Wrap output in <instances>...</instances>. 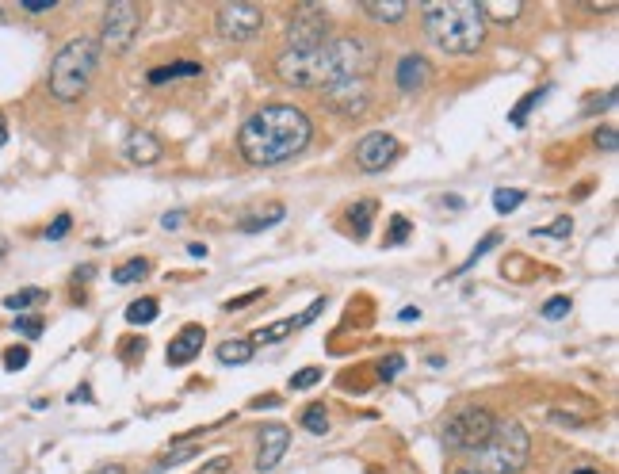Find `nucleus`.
<instances>
[{
    "mask_svg": "<svg viewBox=\"0 0 619 474\" xmlns=\"http://www.w3.org/2000/svg\"><path fill=\"white\" fill-rule=\"evenodd\" d=\"M398 157H402V142L386 130H371L356 142V165L363 173H386Z\"/></svg>",
    "mask_w": 619,
    "mask_h": 474,
    "instance_id": "obj_10",
    "label": "nucleus"
},
{
    "mask_svg": "<svg viewBox=\"0 0 619 474\" xmlns=\"http://www.w3.org/2000/svg\"><path fill=\"white\" fill-rule=\"evenodd\" d=\"M497 241H501V234H486V237H482V241L474 245V253H470V257L463 260V264H459V272H455V276H463V272H470V268H474V264H478V260L486 257V253H490L493 245H497Z\"/></svg>",
    "mask_w": 619,
    "mask_h": 474,
    "instance_id": "obj_29",
    "label": "nucleus"
},
{
    "mask_svg": "<svg viewBox=\"0 0 619 474\" xmlns=\"http://www.w3.org/2000/svg\"><path fill=\"white\" fill-rule=\"evenodd\" d=\"M432 81V69L421 54H406L402 62H398V88L402 92H421V88Z\"/></svg>",
    "mask_w": 619,
    "mask_h": 474,
    "instance_id": "obj_15",
    "label": "nucleus"
},
{
    "mask_svg": "<svg viewBox=\"0 0 619 474\" xmlns=\"http://www.w3.org/2000/svg\"><path fill=\"white\" fill-rule=\"evenodd\" d=\"M39 302H46L43 287H23V291H16V295H8L4 306H8V310H16V314H23L27 306H39Z\"/></svg>",
    "mask_w": 619,
    "mask_h": 474,
    "instance_id": "obj_25",
    "label": "nucleus"
},
{
    "mask_svg": "<svg viewBox=\"0 0 619 474\" xmlns=\"http://www.w3.org/2000/svg\"><path fill=\"white\" fill-rule=\"evenodd\" d=\"M612 104H616V92H608L604 100H593V104H589V111H604V108H612Z\"/></svg>",
    "mask_w": 619,
    "mask_h": 474,
    "instance_id": "obj_47",
    "label": "nucleus"
},
{
    "mask_svg": "<svg viewBox=\"0 0 619 474\" xmlns=\"http://www.w3.org/2000/svg\"><path fill=\"white\" fill-rule=\"evenodd\" d=\"M425 35L444 54H470L486 39V16L478 0H436L421 8Z\"/></svg>",
    "mask_w": 619,
    "mask_h": 474,
    "instance_id": "obj_2",
    "label": "nucleus"
},
{
    "mask_svg": "<svg viewBox=\"0 0 619 474\" xmlns=\"http://www.w3.org/2000/svg\"><path fill=\"white\" fill-rule=\"evenodd\" d=\"M574 230V218L570 215H562L558 222H551V226H535L532 230V237H566Z\"/></svg>",
    "mask_w": 619,
    "mask_h": 474,
    "instance_id": "obj_32",
    "label": "nucleus"
},
{
    "mask_svg": "<svg viewBox=\"0 0 619 474\" xmlns=\"http://www.w3.org/2000/svg\"><path fill=\"white\" fill-rule=\"evenodd\" d=\"M16 333H20V337H39V333H43V318L20 314V318H16Z\"/></svg>",
    "mask_w": 619,
    "mask_h": 474,
    "instance_id": "obj_36",
    "label": "nucleus"
},
{
    "mask_svg": "<svg viewBox=\"0 0 619 474\" xmlns=\"http://www.w3.org/2000/svg\"><path fill=\"white\" fill-rule=\"evenodd\" d=\"M455 474H478V471H455Z\"/></svg>",
    "mask_w": 619,
    "mask_h": 474,
    "instance_id": "obj_54",
    "label": "nucleus"
},
{
    "mask_svg": "<svg viewBox=\"0 0 619 474\" xmlns=\"http://www.w3.org/2000/svg\"><path fill=\"white\" fill-rule=\"evenodd\" d=\"M532 440L520 421H497L493 436L478 448V474H516L528 467Z\"/></svg>",
    "mask_w": 619,
    "mask_h": 474,
    "instance_id": "obj_4",
    "label": "nucleus"
},
{
    "mask_svg": "<svg viewBox=\"0 0 619 474\" xmlns=\"http://www.w3.org/2000/svg\"><path fill=\"white\" fill-rule=\"evenodd\" d=\"M444 207H451V211H459V207H463V199H459V195H444Z\"/></svg>",
    "mask_w": 619,
    "mask_h": 474,
    "instance_id": "obj_50",
    "label": "nucleus"
},
{
    "mask_svg": "<svg viewBox=\"0 0 619 474\" xmlns=\"http://www.w3.org/2000/svg\"><path fill=\"white\" fill-rule=\"evenodd\" d=\"M88 474H127V467H123V463H104V467H96V471H88Z\"/></svg>",
    "mask_w": 619,
    "mask_h": 474,
    "instance_id": "obj_46",
    "label": "nucleus"
},
{
    "mask_svg": "<svg viewBox=\"0 0 619 474\" xmlns=\"http://www.w3.org/2000/svg\"><path fill=\"white\" fill-rule=\"evenodd\" d=\"M146 276H150V260L146 257H130L127 264L115 268V283H123V287H127V283L146 280Z\"/></svg>",
    "mask_w": 619,
    "mask_h": 474,
    "instance_id": "obj_22",
    "label": "nucleus"
},
{
    "mask_svg": "<svg viewBox=\"0 0 619 474\" xmlns=\"http://www.w3.org/2000/svg\"><path fill=\"white\" fill-rule=\"evenodd\" d=\"M138 27H142L138 4H134V0H111L104 12V27H100V43H104L107 50H115V54H123V50H130V43H134Z\"/></svg>",
    "mask_w": 619,
    "mask_h": 474,
    "instance_id": "obj_7",
    "label": "nucleus"
},
{
    "mask_svg": "<svg viewBox=\"0 0 619 474\" xmlns=\"http://www.w3.org/2000/svg\"><path fill=\"white\" fill-rule=\"evenodd\" d=\"M123 153H127L130 165H157L161 161V153H165V146H161V138L153 134V130H130L127 142H123Z\"/></svg>",
    "mask_w": 619,
    "mask_h": 474,
    "instance_id": "obj_13",
    "label": "nucleus"
},
{
    "mask_svg": "<svg viewBox=\"0 0 619 474\" xmlns=\"http://www.w3.org/2000/svg\"><path fill=\"white\" fill-rule=\"evenodd\" d=\"M157 314H161V302L157 299H138L127 306L130 325H150V322H157Z\"/></svg>",
    "mask_w": 619,
    "mask_h": 474,
    "instance_id": "obj_23",
    "label": "nucleus"
},
{
    "mask_svg": "<svg viewBox=\"0 0 619 474\" xmlns=\"http://www.w3.org/2000/svg\"><path fill=\"white\" fill-rule=\"evenodd\" d=\"M321 310H325V299H314V302H310V310H306V314H302V318H299V329H306V325H310V322H314V318H318Z\"/></svg>",
    "mask_w": 619,
    "mask_h": 474,
    "instance_id": "obj_42",
    "label": "nucleus"
},
{
    "mask_svg": "<svg viewBox=\"0 0 619 474\" xmlns=\"http://www.w3.org/2000/svg\"><path fill=\"white\" fill-rule=\"evenodd\" d=\"M253 352H257V345L249 341V337H234V341H222L218 345V364L222 367H241L253 360Z\"/></svg>",
    "mask_w": 619,
    "mask_h": 474,
    "instance_id": "obj_16",
    "label": "nucleus"
},
{
    "mask_svg": "<svg viewBox=\"0 0 619 474\" xmlns=\"http://www.w3.org/2000/svg\"><path fill=\"white\" fill-rule=\"evenodd\" d=\"M199 455V448H192V444H176L172 452H165L157 463H153V471H169V467H180V463H188V459H195Z\"/></svg>",
    "mask_w": 619,
    "mask_h": 474,
    "instance_id": "obj_27",
    "label": "nucleus"
},
{
    "mask_svg": "<svg viewBox=\"0 0 619 474\" xmlns=\"http://www.w3.org/2000/svg\"><path fill=\"white\" fill-rule=\"evenodd\" d=\"M226 471H230V455H214V459H207L195 474H226Z\"/></svg>",
    "mask_w": 619,
    "mask_h": 474,
    "instance_id": "obj_40",
    "label": "nucleus"
},
{
    "mask_svg": "<svg viewBox=\"0 0 619 474\" xmlns=\"http://www.w3.org/2000/svg\"><path fill=\"white\" fill-rule=\"evenodd\" d=\"M8 257V237H0V260Z\"/></svg>",
    "mask_w": 619,
    "mask_h": 474,
    "instance_id": "obj_52",
    "label": "nucleus"
},
{
    "mask_svg": "<svg viewBox=\"0 0 619 474\" xmlns=\"http://www.w3.org/2000/svg\"><path fill=\"white\" fill-rule=\"evenodd\" d=\"M493 429H497V417L486 406H463L448 417L444 440H448V448H459V452H478L493 436Z\"/></svg>",
    "mask_w": 619,
    "mask_h": 474,
    "instance_id": "obj_6",
    "label": "nucleus"
},
{
    "mask_svg": "<svg viewBox=\"0 0 619 474\" xmlns=\"http://www.w3.org/2000/svg\"><path fill=\"white\" fill-rule=\"evenodd\" d=\"M482 16H497V20H516L520 4H482Z\"/></svg>",
    "mask_w": 619,
    "mask_h": 474,
    "instance_id": "obj_37",
    "label": "nucleus"
},
{
    "mask_svg": "<svg viewBox=\"0 0 619 474\" xmlns=\"http://www.w3.org/2000/svg\"><path fill=\"white\" fill-rule=\"evenodd\" d=\"M214 27H218V35H222L226 43H249V39H257L260 31H264V12H260L257 4L230 0V4L218 8Z\"/></svg>",
    "mask_w": 619,
    "mask_h": 474,
    "instance_id": "obj_8",
    "label": "nucleus"
},
{
    "mask_svg": "<svg viewBox=\"0 0 619 474\" xmlns=\"http://www.w3.org/2000/svg\"><path fill=\"white\" fill-rule=\"evenodd\" d=\"M199 73H203V65L199 62H172V65L153 69L150 85H165V81H176V77H199Z\"/></svg>",
    "mask_w": 619,
    "mask_h": 474,
    "instance_id": "obj_19",
    "label": "nucleus"
},
{
    "mask_svg": "<svg viewBox=\"0 0 619 474\" xmlns=\"http://www.w3.org/2000/svg\"><path fill=\"white\" fill-rule=\"evenodd\" d=\"M314 138L310 115L295 104H264L245 119V127L237 134V150L249 165L272 169L291 157H299Z\"/></svg>",
    "mask_w": 619,
    "mask_h": 474,
    "instance_id": "obj_1",
    "label": "nucleus"
},
{
    "mask_svg": "<svg viewBox=\"0 0 619 474\" xmlns=\"http://www.w3.org/2000/svg\"><path fill=\"white\" fill-rule=\"evenodd\" d=\"M363 12L379 23H398L406 20L409 4L406 0H363Z\"/></svg>",
    "mask_w": 619,
    "mask_h": 474,
    "instance_id": "obj_17",
    "label": "nucleus"
},
{
    "mask_svg": "<svg viewBox=\"0 0 619 474\" xmlns=\"http://www.w3.org/2000/svg\"><path fill=\"white\" fill-rule=\"evenodd\" d=\"M302 429L314 432V436H325V432H329V413H325L321 402H314V406L302 410Z\"/></svg>",
    "mask_w": 619,
    "mask_h": 474,
    "instance_id": "obj_26",
    "label": "nucleus"
},
{
    "mask_svg": "<svg viewBox=\"0 0 619 474\" xmlns=\"http://www.w3.org/2000/svg\"><path fill=\"white\" fill-rule=\"evenodd\" d=\"M417 318H421V310H417V306H406V310L398 314V322H417Z\"/></svg>",
    "mask_w": 619,
    "mask_h": 474,
    "instance_id": "obj_49",
    "label": "nucleus"
},
{
    "mask_svg": "<svg viewBox=\"0 0 619 474\" xmlns=\"http://www.w3.org/2000/svg\"><path fill=\"white\" fill-rule=\"evenodd\" d=\"M96 69H100V43L96 39H69V43L54 54V62H50V77H46V85H50V96L54 100H62V104H73V100H81L92 85V77H96Z\"/></svg>",
    "mask_w": 619,
    "mask_h": 474,
    "instance_id": "obj_3",
    "label": "nucleus"
},
{
    "mask_svg": "<svg viewBox=\"0 0 619 474\" xmlns=\"http://www.w3.org/2000/svg\"><path fill=\"white\" fill-rule=\"evenodd\" d=\"M69 402H96V398H92V387H88V383H85V387H77Z\"/></svg>",
    "mask_w": 619,
    "mask_h": 474,
    "instance_id": "obj_45",
    "label": "nucleus"
},
{
    "mask_svg": "<svg viewBox=\"0 0 619 474\" xmlns=\"http://www.w3.org/2000/svg\"><path fill=\"white\" fill-rule=\"evenodd\" d=\"M58 0H20V8L23 12H50Z\"/></svg>",
    "mask_w": 619,
    "mask_h": 474,
    "instance_id": "obj_43",
    "label": "nucleus"
},
{
    "mask_svg": "<svg viewBox=\"0 0 619 474\" xmlns=\"http://www.w3.org/2000/svg\"><path fill=\"white\" fill-rule=\"evenodd\" d=\"M321 100L329 108L344 115V119H360L367 104H371V92H367V81L352 77V81H337V85H325L321 88Z\"/></svg>",
    "mask_w": 619,
    "mask_h": 474,
    "instance_id": "obj_11",
    "label": "nucleus"
},
{
    "mask_svg": "<svg viewBox=\"0 0 619 474\" xmlns=\"http://www.w3.org/2000/svg\"><path fill=\"white\" fill-rule=\"evenodd\" d=\"M539 314H543L547 322H562V318L570 314V299H566V295H555V299L543 302V310H539Z\"/></svg>",
    "mask_w": 619,
    "mask_h": 474,
    "instance_id": "obj_30",
    "label": "nucleus"
},
{
    "mask_svg": "<svg viewBox=\"0 0 619 474\" xmlns=\"http://www.w3.org/2000/svg\"><path fill=\"white\" fill-rule=\"evenodd\" d=\"M279 81L287 88H325L329 77V62H325V46L318 50H283L276 62Z\"/></svg>",
    "mask_w": 619,
    "mask_h": 474,
    "instance_id": "obj_5",
    "label": "nucleus"
},
{
    "mask_svg": "<svg viewBox=\"0 0 619 474\" xmlns=\"http://www.w3.org/2000/svg\"><path fill=\"white\" fill-rule=\"evenodd\" d=\"M180 222H184V215H180V211H169V215L161 218V226H165V230H180Z\"/></svg>",
    "mask_w": 619,
    "mask_h": 474,
    "instance_id": "obj_44",
    "label": "nucleus"
},
{
    "mask_svg": "<svg viewBox=\"0 0 619 474\" xmlns=\"http://www.w3.org/2000/svg\"><path fill=\"white\" fill-rule=\"evenodd\" d=\"M329 43V16L306 4L295 12V20L287 23V50H318Z\"/></svg>",
    "mask_w": 619,
    "mask_h": 474,
    "instance_id": "obj_9",
    "label": "nucleus"
},
{
    "mask_svg": "<svg viewBox=\"0 0 619 474\" xmlns=\"http://www.w3.org/2000/svg\"><path fill=\"white\" fill-rule=\"evenodd\" d=\"M520 203H524V192H516V188H497V192H493V211H497V215H509Z\"/></svg>",
    "mask_w": 619,
    "mask_h": 474,
    "instance_id": "obj_28",
    "label": "nucleus"
},
{
    "mask_svg": "<svg viewBox=\"0 0 619 474\" xmlns=\"http://www.w3.org/2000/svg\"><path fill=\"white\" fill-rule=\"evenodd\" d=\"M574 474H600V471H593V467H581V471H574Z\"/></svg>",
    "mask_w": 619,
    "mask_h": 474,
    "instance_id": "obj_53",
    "label": "nucleus"
},
{
    "mask_svg": "<svg viewBox=\"0 0 619 474\" xmlns=\"http://www.w3.org/2000/svg\"><path fill=\"white\" fill-rule=\"evenodd\" d=\"M409 230H413V226H409V218L394 215L390 218V230H386V245H390V249H394V245H402V241L409 237Z\"/></svg>",
    "mask_w": 619,
    "mask_h": 474,
    "instance_id": "obj_31",
    "label": "nucleus"
},
{
    "mask_svg": "<svg viewBox=\"0 0 619 474\" xmlns=\"http://www.w3.org/2000/svg\"><path fill=\"white\" fill-rule=\"evenodd\" d=\"M291 333H299V318H283V322H272L257 329L253 333V345H279L283 337H291Z\"/></svg>",
    "mask_w": 619,
    "mask_h": 474,
    "instance_id": "obj_18",
    "label": "nucleus"
},
{
    "mask_svg": "<svg viewBox=\"0 0 619 474\" xmlns=\"http://www.w3.org/2000/svg\"><path fill=\"white\" fill-rule=\"evenodd\" d=\"M69 226H73V222H69V215H58L54 222H50V226H46V241H58V237H65V234H69Z\"/></svg>",
    "mask_w": 619,
    "mask_h": 474,
    "instance_id": "obj_41",
    "label": "nucleus"
},
{
    "mask_svg": "<svg viewBox=\"0 0 619 474\" xmlns=\"http://www.w3.org/2000/svg\"><path fill=\"white\" fill-rule=\"evenodd\" d=\"M203 337H207V329L203 325H184L176 337L169 341V364L172 367H184V364H192L195 356H199V348H203Z\"/></svg>",
    "mask_w": 619,
    "mask_h": 474,
    "instance_id": "obj_14",
    "label": "nucleus"
},
{
    "mask_svg": "<svg viewBox=\"0 0 619 474\" xmlns=\"http://www.w3.org/2000/svg\"><path fill=\"white\" fill-rule=\"evenodd\" d=\"M547 92H551V85H543V88H535V92H528V96H524V100H520V104L509 111V123H513V127H524V123H528V115H532V111L539 108L543 100H547Z\"/></svg>",
    "mask_w": 619,
    "mask_h": 474,
    "instance_id": "obj_20",
    "label": "nucleus"
},
{
    "mask_svg": "<svg viewBox=\"0 0 619 474\" xmlns=\"http://www.w3.org/2000/svg\"><path fill=\"white\" fill-rule=\"evenodd\" d=\"M27 360H31V348H27V345L4 348V367H8V371H23V367H27Z\"/></svg>",
    "mask_w": 619,
    "mask_h": 474,
    "instance_id": "obj_33",
    "label": "nucleus"
},
{
    "mask_svg": "<svg viewBox=\"0 0 619 474\" xmlns=\"http://www.w3.org/2000/svg\"><path fill=\"white\" fill-rule=\"evenodd\" d=\"M291 448V429L287 425H264L260 429V448H257V471L268 474L279 467V459Z\"/></svg>",
    "mask_w": 619,
    "mask_h": 474,
    "instance_id": "obj_12",
    "label": "nucleus"
},
{
    "mask_svg": "<svg viewBox=\"0 0 619 474\" xmlns=\"http://www.w3.org/2000/svg\"><path fill=\"white\" fill-rule=\"evenodd\" d=\"M402 367H406V360H402V356H398V352H390V356H386L383 364H379V379H383V383H394V379H398V371H402Z\"/></svg>",
    "mask_w": 619,
    "mask_h": 474,
    "instance_id": "obj_35",
    "label": "nucleus"
},
{
    "mask_svg": "<svg viewBox=\"0 0 619 474\" xmlns=\"http://www.w3.org/2000/svg\"><path fill=\"white\" fill-rule=\"evenodd\" d=\"M597 146H600L604 153H616V146H619L616 127H600V130H597Z\"/></svg>",
    "mask_w": 619,
    "mask_h": 474,
    "instance_id": "obj_39",
    "label": "nucleus"
},
{
    "mask_svg": "<svg viewBox=\"0 0 619 474\" xmlns=\"http://www.w3.org/2000/svg\"><path fill=\"white\" fill-rule=\"evenodd\" d=\"M257 299H264V291H260V287H253V291H245V295H237V299H226V306H222V310H230V314H234V310H245L249 302H257Z\"/></svg>",
    "mask_w": 619,
    "mask_h": 474,
    "instance_id": "obj_38",
    "label": "nucleus"
},
{
    "mask_svg": "<svg viewBox=\"0 0 619 474\" xmlns=\"http://www.w3.org/2000/svg\"><path fill=\"white\" fill-rule=\"evenodd\" d=\"M0 146H8V123H4V115H0Z\"/></svg>",
    "mask_w": 619,
    "mask_h": 474,
    "instance_id": "obj_51",
    "label": "nucleus"
},
{
    "mask_svg": "<svg viewBox=\"0 0 619 474\" xmlns=\"http://www.w3.org/2000/svg\"><path fill=\"white\" fill-rule=\"evenodd\" d=\"M188 257L207 260V245H203V241H192V245H188Z\"/></svg>",
    "mask_w": 619,
    "mask_h": 474,
    "instance_id": "obj_48",
    "label": "nucleus"
},
{
    "mask_svg": "<svg viewBox=\"0 0 619 474\" xmlns=\"http://www.w3.org/2000/svg\"><path fill=\"white\" fill-rule=\"evenodd\" d=\"M283 203H276V207H268L264 215H257V218H245L241 222V234H260V230H268V226H276V222H283Z\"/></svg>",
    "mask_w": 619,
    "mask_h": 474,
    "instance_id": "obj_24",
    "label": "nucleus"
},
{
    "mask_svg": "<svg viewBox=\"0 0 619 474\" xmlns=\"http://www.w3.org/2000/svg\"><path fill=\"white\" fill-rule=\"evenodd\" d=\"M321 383V367H302V371H295L291 375V390H310Z\"/></svg>",
    "mask_w": 619,
    "mask_h": 474,
    "instance_id": "obj_34",
    "label": "nucleus"
},
{
    "mask_svg": "<svg viewBox=\"0 0 619 474\" xmlns=\"http://www.w3.org/2000/svg\"><path fill=\"white\" fill-rule=\"evenodd\" d=\"M371 215H375V199H360L348 207V218H352V234L367 237L371 234Z\"/></svg>",
    "mask_w": 619,
    "mask_h": 474,
    "instance_id": "obj_21",
    "label": "nucleus"
}]
</instances>
